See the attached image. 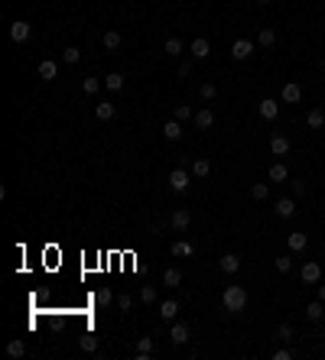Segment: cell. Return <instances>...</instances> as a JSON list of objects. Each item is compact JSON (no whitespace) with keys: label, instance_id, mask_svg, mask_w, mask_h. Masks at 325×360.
Returning <instances> with one entry per match:
<instances>
[{"label":"cell","instance_id":"cell-1","mask_svg":"<svg viewBox=\"0 0 325 360\" xmlns=\"http://www.w3.org/2000/svg\"><path fill=\"white\" fill-rule=\"evenodd\" d=\"M221 302H224L228 312H244V305H247V289H244V286H228L224 295H221Z\"/></svg>","mask_w":325,"mask_h":360},{"label":"cell","instance_id":"cell-2","mask_svg":"<svg viewBox=\"0 0 325 360\" xmlns=\"http://www.w3.org/2000/svg\"><path fill=\"white\" fill-rule=\"evenodd\" d=\"M189 324H182V321H172V328H169V341L172 344H189Z\"/></svg>","mask_w":325,"mask_h":360},{"label":"cell","instance_id":"cell-3","mask_svg":"<svg viewBox=\"0 0 325 360\" xmlns=\"http://www.w3.org/2000/svg\"><path fill=\"white\" fill-rule=\"evenodd\" d=\"M231 56L238 59V62H244V59H251V56H254V42H251V39H238V42L231 46Z\"/></svg>","mask_w":325,"mask_h":360},{"label":"cell","instance_id":"cell-4","mask_svg":"<svg viewBox=\"0 0 325 360\" xmlns=\"http://www.w3.org/2000/svg\"><path fill=\"white\" fill-rule=\"evenodd\" d=\"M189 182H192V179H189L186 169H172V172H169V185H172V191H186Z\"/></svg>","mask_w":325,"mask_h":360},{"label":"cell","instance_id":"cell-5","mask_svg":"<svg viewBox=\"0 0 325 360\" xmlns=\"http://www.w3.org/2000/svg\"><path fill=\"white\" fill-rule=\"evenodd\" d=\"M280 98H283V104H299L303 101V88L296 81H289V85H283V94H280Z\"/></svg>","mask_w":325,"mask_h":360},{"label":"cell","instance_id":"cell-6","mask_svg":"<svg viewBox=\"0 0 325 360\" xmlns=\"http://www.w3.org/2000/svg\"><path fill=\"white\" fill-rule=\"evenodd\" d=\"M10 39L13 42H26V39H30V23H26V20L10 23Z\"/></svg>","mask_w":325,"mask_h":360},{"label":"cell","instance_id":"cell-7","mask_svg":"<svg viewBox=\"0 0 325 360\" xmlns=\"http://www.w3.org/2000/svg\"><path fill=\"white\" fill-rule=\"evenodd\" d=\"M299 276H303V283H319V276H322V266L319 263H303V269H299Z\"/></svg>","mask_w":325,"mask_h":360},{"label":"cell","instance_id":"cell-8","mask_svg":"<svg viewBox=\"0 0 325 360\" xmlns=\"http://www.w3.org/2000/svg\"><path fill=\"white\" fill-rule=\"evenodd\" d=\"M169 224L176 227V231H186V227L192 224V214L186 211V208H176V211H172V217H169Z\"/></svg>","mask_w":325,"mask_h":360},{"label":"cell","instance_id":"cell-9","mask_svg":"<svg viewBox=\"0 0 325 360\" xmlns=\"http://www.w3.org/2000/svg\"><path fill=\"white\" fill-rule=\"evenodd\" d=\"M192 120H195V127H198V130H208V127H215V114L208 110V107L195 110V117H192Z\"/></svg>","mask_w":325,"mask_h":360},{"label":"cell","instance_id":"cell-10","mask_svg":"<svg viewBox=\"0 0 325 360\" xmlns=\"http://www.w3.org/2000/svg\"><path fill=\"white\" fill-rule=\"evenodd\" d=\"M277 114H280V101H277V98H263V101H260V117L273 120Z\"/></svg>","mask_w":325,"mask_h":360},{"label":"cell","instance_id":"cell-11","mask_svg":"<svg viewBox=\"0 0 325 360\" xmlns=\"http://www.w3.org/2000/svg\"><path fill=\"white\" fill-rule=\"evenodd\" d=\"M286 243H289V250H293V253H299V250H306V243H309V237H306L303 231H293V234L286 237Z\"/></svg>","mask_w":325,"mask_h":360},{"label":"cell","instance_id":"cell-12","mask_svg":"<svg viewBox=\"0 0 325 360\" xmlns=\"http://www.w3.org/2000/svg\"><path fill=\"white\" fill-rule=\"evenodd\" d=\"M189 49H192V56H195V59H208V56H212V46H208V39H202V36L192 39Z\"/></svg>","mask_w":325,"mask_h":360},{"label":"cell","instance_id":"cell-13","mask_svg":"<svg viewBox=\"0 0 325 360\" xmlns=\"http://www.w3.org/2000/svg\"><path fill=\"white\" fill-rule=\"evenodd\" d=\"M218 266H221V273H238V269H241V260L234 257V253H224V257L218 260Z\"/></svg>","mask_w":325,"mask_h":360},{"label":"cell","instance_id":"cell-14","mask_svg":"<svg viewBox=\"0 0 325 360\" xmlns=\"http://www.w3.org/2000/svg\"><path fill=\"white\" fill-rule=\"evenodd\" d=\"M270 153H273V156H286V153H289V140L277 133L273 140H270Z\"/></svg>","mask_w":325,"mask_h":360},{"label":"cell","instance_id":"cell-15","mask_svg":"<svg viewBox=\"0 0 325 360\" xmlns=\"http://www.w3.org/2000/svg\"><path fill=\"white\" fill-rule=\"evenodd\" d=\"M56 75H59V65L52 62V59H42V62H39V78H46V81H52Z\"/></svg>","mask_w":325,"mask_h":360},{"label":"cell","instance_id":"cell-16","mask_svg":"<svg viewBox=\"0 0 325 360\" xmlns=\"http://www.w3.org/2000/svg\"><path fill=\"white\" fill-rule=\"evenodd\" d=\"M277 214H280V217H293V214H296V201H293V198H280V201H277Z\"/></svg>","mask_w":325,"mask_h":360},{"label":"cell","instance_id":"cell-17","mask_svg":"<svg viewBox=\"0 0 325 360\" xmlns=\"http://www.w3.org/2000/svg\"><path fill=\"white\" fill-rule=\"evenodd\" d=\"M176 315H179V305H176L172 298L160 305V318H163V321H176Z\"/></svg>","mask_w":325,"mask_h":360},{"label":"cell","instance_id":"cell-18","mask_svg":"<svg viewBox=\"0 0 325 360\" xmlns=\"http://www.w3.org/2000/svg\"><path fill=\"white\" fill-rule=\"evenodd\" d=\"M306 124H309V130H322V127H325V114H322L319 107H312L309 117H306Z\"/></svg>","mask_w":325,"mask_h":360},{"label":"cell","instance_id":"cell-19","mask_svg":"<svg viewBox=\"0 0 325 360\" xmlns=\"http://www.w3.org/2000/svg\"><path fill=\"white\" fill-rule=\"evenodd\" d=\"M182 283V273H179V269H163V286H169V289H176V286H179Z\"/></svg>","mask_w":325,"mask_h":360},{"label":"cell","instance_id":"cell-20","mask_svg":"<svg viewBox=\"0 0 325 360\" xmlns=\"http://www.w3.org/2000/svg\"><path fill=\"white\" fill-rule=\"evenodd\" d=\"M322 315H325L322 298H319V302H309V305H306V318H309V321H322Z\"/></svg>","mask_w":325,"mask_h":360},{"label":"cell","instance_id":"cell-21","mask_svg":"<svg viewBox=\"0 0 325 360\" xmlns=\"http://www.w3.org/2000/svg\"><path fill=\"white\" fill-rule=\"evenodd\" d=\"M163 136H166V140H179V136H182V124H179V120L163 124Z\"/></svg>","mask_w":325,"mask_h":360},{"label":"cell","instance_id":"cell-22","mask_svg":"<svg viewBox=\"0 0 325 360\" xmlns=\"http://www.w3.org/2000/svg\"><path fill=\"white\" fill-rule=\"evenodd\" d=\"M104 85H108L111 91H124V75H120V72H111V75H104Z\"/></svg>","mask_w":325,"mask_h":360},{"label":"cell","instance_id":"cell-23","mask_svg":"<svg viewBox=\"0 0 325 360\" xmlns=\"http://www.w3.org/2000/svg\"><path fill=\"white\" fill-rule=\"evenodd\" d=\"M286 175H289V172H286V165H283V162H277V165H270L267 179H270V182H286Z\"/></svg>","mask_w":325,"mask_h":360},{"label":"cell","instance_id":"cell-24","mask_svg":"<svg viewBox=\"0 0 325 360\" xmlns=\"http://www.w3.org/2000/svg\"><path fill=\"white\" fill-rule=\"evenodd\" d=\"M94 114H98V120H111V117H114V104H111V101H98Z\"/></svg>","mask_w":325,"mask_h":360},{"label":"cell","instance_id":"cell-25","mask_svg":"<svg viewBox=\"0 0 325 360\" xmlns=\"http://www.w3.org/2000/svg\"><path fill=\"white\" fill-rule=\"evenodd\" d=\"M78 344H82L85 354H94V350H98V338H94L91 331H88V335H82V341H78Z\"/></svg>","mask_w":325,"mask_h":360},{"label":"cell","instance_id":"cell-26","mask_svg":"<svg viewBox=\"0 0 325 360\" xmlns=\"http://www.w3.org/2000/svg\"><path fill=\"white\" fill-rule=\"evenodd\" d=\"M257 42H260L263 49H273V46H277V33H273V30H260Z\"/></svg>","mask_w":325,"mask_h":360},{"label":"cell","instance_id":"cell-27","mask_svg":"<svg viewBox=\"0 0 325 360\" xmlns=\"http://www.w3.org/2000/svg\"><path fill=\"white\" fill-rule=\"evenodd\" d=\"M208 172H212V162H208V159H195V162H192V175H198V179H205Z\"/></svg>","mask_w":325,"mask_h":360},{"label":"cell","instance_id":"cell-28","mask_svg":"<svg viewBox=\"0 0 325 360\" xmlns=\"http://www.w3.org/2000/svg\"><path fill=\"white\" fill-rule=\"evenodd\" d=\"M120 42H124V39H120V33H114V30H111V33H104V49H111V52H114V49H120Z\"/></svg>","mask_w":325,"mask_h":360},{"label":"cell","instance_id":"cell-29","mask_svg":"<svg viewBox=\"0 0 325 360\" xmlns=\"http://www.w3.org/2000/svg\"><path fill=\"white\" fill-rule=\"evenodd\" d=\"M198 94H202V101H212L215 94H218V88H215L212 81H202V85H198Z\"/></svg>","mask_w":325,"mask_h":360},{"label":"cell","instance_id":"cell-30","mask_svg":"<svg viewBox=\"0 0 325 360\" xmlns=\"http://www.w3.org/2000/svg\"><path fill=\"white\" fill-rule=\"evenodd\" d=\"M172 257H192V243L176 240V243H172Z\"/></svg>","mask_w":325,"mask_h":360},{"label":"cell","instance_id":"cell-31","mask_svg":"<svg viewBox=\"0 0 325 360\" xmlns=\"http://www.w3.org/2000/svg\"><path fill=\"white\" fill-rule=\"evenodd\" d=\"M78 59H82V49H75V46H68V49L62 52V62H65V65H75Z\"/></svg>","mask_w":325,"mask_h":360},{"label":"cell","instance_id":"cell-32","mask_svg":"<svg viewBox=\"0 0 325 360\" xmlns=\"http://www.w3.org/2000/svg\"><path fill=\"white\" fill-rule=\"evenodd\" d=\"M7 354H10L13 360L23 357V354H26V344H23V341H10V344H7Z\"/></svg>","mask_w":325,"mask_h":360},{"label":"cell","instance_id":"cell-33","mask_svg":"<svg viewBox=\"0 0 325 360\" xmlns=\"http://www.w3.org/2000/svg\"><path fill=\"white\" fill-rule=\"evenodd\" d=\"M137 354H140V357L153 354V338H140V341H137Z\"/></svg>","mask_w":325,"mask_h":360},{"label":"cell","instance_id":"cell-34","mask_svg":"<svg viewBox=\"0 0 325 360\" xmlns=\"http://www.w3.org/2000/svg\"><path fill=\"white\" fill-rule=\"evenodd\" d=\"M251 195H254V198H257V201H263V198H267V195H270V188H267V182H254V188H251Z\"/></svg>","mask_w":325,"mask_h":360},{"label":"cell","instance_id":"cell-35","mask_svg":"<svg viewBox=\"0 0 325 360\" xmlns=\"http://www.w3.org/2000/svg\"><path fill=\"white\" fill-rule=\"evenodd\" d=\"M273 269H277V273H289V269H293V260H289V257H277Z\"/></svg>","mask_w":325,"mask_h":360},{"label":"cell","instance_id":"cell-36","mask_svg":"<svg viewBox=\"0 0 325 360\" xmlns=\"http://www.w3.org/2000/svg\"><path fill=\"white\" fill-rule=\"evenodd\" d=\"M94 302H98V305H111L114 292H111V289H98V292H94Z\"/></svg>","mask_w":325,"mask_h":360},{"label":"cell","instance_id":"cell-37","mask_svg":"<svg viewBox=\"0 0 325 360\" xmlns=\"http://www.w3.org/2000/svg\"><path fill=\"white\" fill-rule=\"evenodd\" d=\"M82 88H85V94H98V88H101V78H85V81H82Z\"/></svg>","mask_w":325,"mask_h":360},{"label":"cell","instance_id":"cell-38","mask_svg":"<svg viewBox=\"0 0 325 360\" xmlns=\"http://www.w3.org/2000/svg\"><path fill=\"white\" fill-rule=\"evenodd\" d=\"M166 52H169V56L176 59V56H182V42L179 39H166V46H163Z\"/></svg>","mask_w":325,"mask_h":360},{"label":"cell","instance_id":"cell-39","mask_svg":"<svg viewBox=\"0 0 325 360\" xmlns=\"http://www.w3.org/2000/svg\"><path fill=\"white\" fill-rule=\"evenodd\" d=\"M189 117H195L189 104H176V120H189Z\"/></svg>","mask_w":325,"mask_h":360},{"label":"cell","instance_id":"cell-40","mask_svg":"<svg viewBox=\"0 0 325 360\" xmlns=\"http://www.w3.org/2000/svg\"><path fill=\"white\" fill-rule=\"evenodd\" d=\"M140 298H143L146 305H153V302H156V289H153V286H143V289H140Z\"/></svg>","mask_w":325,"mask_h":360},{"label":"cell","instance_id":"cell-41","mask_svg":"<svg viewBox=\"0 0 325 360\" xmlns=\"http://www.w3.org/2000/svg\"><path fill=\"white\" fill-rule=\"evenodd\" d=\"M117 305H120V312H130V305H134V298H130V295L124 292V295L117 298Z\"/></svg>","mask_w":325,"mask_h":360},{"label":"cell","instance_id":"cell-42","mask_svg":"<svg viewBox=\"0 0 325 360\" xmlns=\"http://www.w3.org/2000/svg\"><path fill=\"white\" fill-rule=\"evenodd\" d=\"M277 338H293V328H289V324H280V328H277Z\"/></svg>","mask_w":325,"mask_h":360},{"label":"cell","instance_id":"cell-43","mask_svg":"<svg viewBox=\"0 0 325 360\" xmlns=\"http://www.w3.org/2000/svg\"><path fill=\"white\" fill-rule=\"evenodd\" d=\"M293 195H296V198L306 195V182H293Z\"/></svg>","mask_w":325,"mask_h":360},{"label":"cell","instance_id":"cell-44","mask_svg":"<svg viewBox=\"0 0 325 360\" xmlns=\"http://www.w3.org/2000/svg\"><path fill=\"white\" fill-rule=\"evenodd\" d=\"M319 298H322V302H325V286H319Z\"/></svg>","mask_w":325,"mask_h":360},{"label":"cell","instance_id":"cell-45","mask_svg":"<svg viewBox=\"0 0 325 360\" xmlns=\"http://www.w3.org/2000/svg\"><path fill=\"white\" fill-rule=\"evenodd\" d=\"M260 4H270V0H260Z\"/></svg>","mask_w":325,"mask_h":360}]
</instances>
